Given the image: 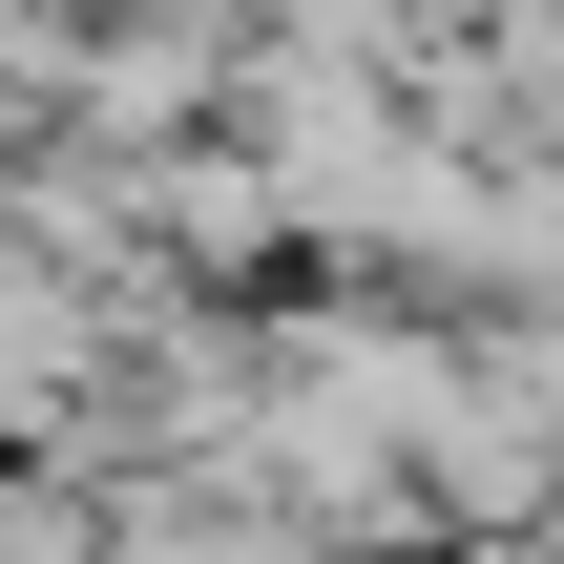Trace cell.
Listing matches in <instances>:
<instances>
[{"instance_id":"1","label":"cell","mask_w":564,"mask_h":564,"mask_svg":"<svg viewBox=\"0 0 564 564\" xmlns=\"http://www.w3.org/2000/svg\"><path fill=\"white\" fill-rule=\"evenodd\" d=\"M356 419H419V356H377V398H356ZM314 481H356V502H398V440H335Z\"/></svg>"}]
</instances>
